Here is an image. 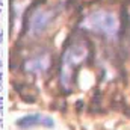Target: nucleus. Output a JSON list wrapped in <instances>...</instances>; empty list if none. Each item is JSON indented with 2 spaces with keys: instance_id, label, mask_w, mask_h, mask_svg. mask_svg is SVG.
<instances>
[{
  "instance_id": "f257e3e1",
  "label": "nucleus",
  "mask_w": 130,
  "mask_h": 130,
  "mask_svg": "<svg viewBox=\"0 0 130 130\" xmlns=\"http://www.w3.org/2000/svg\"><path fill=\"white\" fill-rule=\"evenodd\" d=\"M86 30L101 33L107 38H115L120 32V20L113 12L109 11H94L82 23Z\"/></svg>"
},
{
  "instance_id": "f03ea898",
  "label": "nucleus",
  "mask_w": 130,
  "mask_h": 130,
  "mask_svg": "<svg viewBox=\"0 0 130 130\" xmlns=\"http://www.w3.org/2000/svg\"><path fill=\"white\" fill-rule=\"evenodd\" d=\"M88 58V50L82 44H73L64 52L62 65H61V83L62 86L70 89L76 70L80 67L82 62Z\"/></svg>"
},
{
  "instance_id": "7ed1b4c3",
  "label": "nucleus",
  "mask_w": 130,
  "mask_h": 130,
  "mask_svg": "<svg viewBox=\"0 0 130 130\" xmlns=\"http://www.w3.org/2000/svg\"><path fill=\"white\" fill-rule=\"evenodd\" d=\"M45 126L48 129H53L55 127V121L48 117H42L41 113H30V115H26L23 118H20L17 121V126L20 129H27V127H32V126Z\"/></svg>"
},
{
  "instance_id": "20e7f679",
  "label": "nucleus",
  "mask_w": 130,
  "mask_h": 130,
  "mask_svg": "<svg viewBox=\"0 0 130 130\" xmlns=\"http://www.w3.org/2000/svg\"><path fill=\"white\" fill-rule=\"evenodd\" d=\"M52 20V12L48 11H42V9H38L30 18V29L35 35H39L41 32L45 30V27L48 26Z\"/></svg>"
},
{
  "instance_id": "39448f33",
  "label": "nucleus",
  "mask_w": 130,
  "mask_h": 130,
  "mask_svg": "<svg viewBox=\"0 0 130 130\" xmlns=\"http://www.w3.org/2000/svg\"><path fill=\"white\" fill-rule=\"evenodd\" d=\"M50 65V58L48 55H42V56H36L30 61H27L26 70L32 71V73H44Z\"/></svg>"
},
{
  "instance_id": "423d86ee",
  "label": "nucleus",
  "mask_w": 130,
  "mask_h": 130,
  "mask_svg": "<svg viewBox=\"0 0 130 130\" xmlns=\"http://www.w3.org/2000/svg\"><path fill=\"white\" fill-rule=\"evenodd\" d=\"M3 98H0V113H3Z\"/></svg>"
},
{
  "instance_id": "0eeeda50",
  "label": "nucleus",
  "mask_w": 130,
  "mask_h": 130,
  "mask_svg": "<svg viewBox=\"0 0 130 130\" xmlns=\"http://www.w3.org/2000/svg\"><path fill=\"white\" fill-rule=\"evenodd\" d=\"M2 41H3V32L0 30V42H2Z\"/></svg>"
},
{
  "instance_id": "6e6552de",
  "label": "nucleus",
  "mask_w": 130,
  "mask_h": 130,
  "mask_svg": "<svg viewBox=\"0 0 130 130\" xmlns=\"http://www.w3.org/2000/svg\"><path fill=\"white\" fill-rule=\"evenodd\" d=\"M0 68H2V61H0Z\"/></svg>"
},
{
  "instance_id": "1a4fd4ad",
  "label": "nucleus",
  "mask_w": 130,
  "mask_h": 130,
  "mask_svg": "<svg viewBox=\"0 0 130 130\" xmlns=\"http://www.w3.org/2000/svg\"><path fill=\"white\" fill-rule=\"evenodd\" d=\"M0 9H2V3H0Z\"/></svg>"
}]
</instances>
